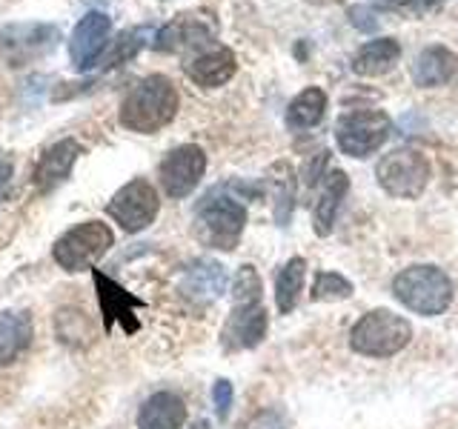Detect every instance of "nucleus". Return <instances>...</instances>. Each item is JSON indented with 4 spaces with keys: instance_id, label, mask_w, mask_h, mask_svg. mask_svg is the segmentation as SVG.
<instances>
[{
    "instance_id": "1",
    "label": "nucleus",
    "mask_w": 458,
    "mask_h": 429,
    "mask_svg": "<svg viewBox=\"0 0 458 429\" xmlns=\"http://www.w3.org/2000/svg\"><path fill=\"white\" fill-rule=\"evenodd\" d=\"M175 114H178L175 86L164 75H149L123 97L118 118H121V126H126L129 132L155 135V132H161L166 123H172Z\"/></svg>"
},
{
    "instance_id": "28",
    "label": "nucleus",
    "mask_w": 458,
    "mask_h": 429,
    "mask_svg": "<svg viewBox=\"0 0 458 429\" xmlns=\"http://www.w3.org/2000/svg\"><path fill=\"white\" fill-rule=\"evenodd\" d=\"M233 383L229 381H215L212 386V404H215V412H218V418L226 421L229 418V409H233Z\"/></svg>"
},
{
    "instance_id": "5",
    "label": "nucleus",
    "mask_w": 458,
    "mask_h": 429,
    "mask_svg": "<svg viewBox=\"0 0 458 429\" xmlns=\"http://www.w3.org/2000/svg\"><path fill=\"white\" fill-rule=\"evenodd\" d=\"M114 243V235L106 223L100 221H83L75 229H69L55 240L52 257L55 264L66 272H83L92 269Z\"/></svg>"
},
{
    "instance_id": "24",
    "label": "nucleus",
    "mask_w": 458,
    "mask_h": 429,
    "mask_svg": "<svg viewBox=\"0 0 458 429\" xmlns=\"http://www.w3.org/2000/svg\"><path fill=\"white\" fill-rule=\"evenodd\" d=\"M324 112H327V95L318 86H310L286 109V123H290V129H312L324 121Z\"/></svg>"
},
{
    "instance_id": "2",
    "label": "nucleus",
    "mask_w": 458,
    "mask_h": 429,
    "mask_svg": "<svg viewBox=\"0 0 458 429\" xmlns=\"http://www.w3.org/2000/svg\"><path fill=\"white\" fill-rule=\"evenodd\" d=\"M393 295L404 309L436 318L453 304V281L433 264H412L393 278Z\"/></svg>"
},
{
    "instance_id": "14",
    "label": "nucleus",
    "mask_w": 458,
    "mask_h": 429,
    "mask_svg": "<svg viewBox=\"0 0 458 429\" xmlns=\"http://www.w3.org/2000/svg\"><path fill=\"white\" fill-rule=\"evenodd\" d=\"M78 155H81V143L72 140V138L57 140L52 149L43 152L38 166H35V175H32L38 192L57 189V186H61L69 178V172H72V166H75Z\"/></svg>"
},
{
    "instance_id": "10",
    "label": "nucleus",
    "mask_w": 458,
    "mask_h": 429,
    "mask_svg": "<svg viewBox=\"0 0 458 429\" xmlns=\"http://www.w3.org/2000/svg\"><path fill=\"white\" fill-rule=\"evenodd\" d=\"M267 329H269V318L261 300L258 304H235L221 329V343L226 352L255 349L267 338Z\"/></svg>"
},
{
    "instance_id": "26",
    "label": "nucleus",
    "mask_w": 458,
    "mask_h": 429,
    "mask_svg": "<svg viewBox=\"0 0 458 429\" xmlns=\"http://www.w3.org/2000/svg\"><path fill=\"white\" fill-rule=\"evenodd\" d=\"M310 295L312 300H344L352 295V283L341 272H318Z\"/></svg>"
},
{
    "instance_id": "32",
    "label": "nucleus",
    "mask_w": 458,
    "mask_h": 429,
    "mask_svg": "<svg viewBox=\"0 0 458 429\" xmlns=\"http://www.w3.org/2000/svg\"><path fill=\"white\" fill-rule=\"evenodd\" d=\"M195 429H209V424H207V421H200V424H198Z\"/></svg>"
},
{
    "instance_id": "17",
    "label": "nucleus",
    "mask_w": 458,
    "mask_h": 429,
    "mask_svg": "<svg viewBox=\"0 0 458 429\" xmlns=\"http://www.w3.org/2000/svg\"><path fill=\"white\" fill-rule=\"evenodd\" d=\"M347 189H350L347 172L333 169L324 175V186H321L318 200H315V209H312V226L321 238H327L329 232H333L338 209L344 204V198H347Z\"/></svg>"
},
{
    "instance_id": "16",
    "label": "nucleus",
    "mask_w": 458,
    "mask_h": 429,
    "mask_svg": "<svg viewBox=\"0 0 458 429\" xmlns=\"http://www.w3.org/2000/svg\"><path fill=\"white\" fill-rule=\"evenodd\" d=\"M190 80H195L198 86H204V89H215V86H224L229 78L235 75V55L233 49L226 46H212L207 52H200L198 57H192L190 63L183 66Z\"/></svg>"
},
{
    "instance_id": "6",
    "label": "nucleus",
    "mask_w": 458,
    "mask_h": 429,
    "mask_svg": "<svg viewBox=\"0 0 458 429\" xmlns=\"http://www.w3.org/2000/svg\"><path fill=\"white\" fill-rule=\"evenodd\" d=\"M376 178H378L381 189L386 195L412 200L427 189L429 161H427V155H421L419 149L401 147V149H393L381 157L378 166H376Z\"/></svg>"
},
{
    "instance_id": "27",
    "label": "nucleus",
    "mask_w": 458,
    "mask_h": 429,
    "mask_svg": "<svg viewBox=\"0 0 458 429\" xmlns=\"http://www.w3.org/2000/svg\"><path fill=\"white\" fill-rule=\"evenodd\" d=\"M261 292H264V286H261V278H258L255 266H250V264L241 266L235 281H233V300L235 304H258V300H261Z\"/></svg>"
},
{
    "instance_id": "18",
    "label": "nucleus",
    "mask_w": 458,
    "mask_h": 429,
    "mask_svg": "<svg viewBox=\"0 0 458 429\" xmlns=\"http://www.w3.org/2000/svg\"><path fill=\"white\" fill-rule=\"evenodd\" d=\"M186 404L175 392H155L138 409V429H183Z\"/></svg>"
},
{
    "instance_id": "23",
    "label": "nucleus",
    "mask_w": 458,
    "mask_h": 429,
    "mask_svg": "<svg viewBox=\"0 0 458 429\" xmlns=\"http://www.w3.org/2000/svg\"><path fill=\"white\" fill-rule=\"evenodd\" d=\"M304 278H307V261L304 257H290L276 278V304L281 315H290L298 307L301 290H304Z\"/></svg>"
},
{
    "instance_id": "15",
    "label": "nucleus",
    "mask_w": 458,
    "mask_h": 429,
    "mask_svg": "<svg viewBox=\"0 0 458 429\" xmlns=\"http://www.w3.org/2000/svg\"><path fill=\"white\" fill-rule=\"evenodd\" d=\"M215 26L207 23L204 18H195V14H178L169 26H164L155 38V49L157 52H183L200 46V43L212 40Z\"/></svg>"
},
{
    "instance_id": "3",
    "label": "nucleus",
    "mask_w": 458,
    "mask_h": 429,
    "mask_svg": "<svg viewBox=\"0 0 458 429\" xmlns=\"http://www.w3.org/2000/svg\"><path fill=\"white\" fill-rule=\"evenodd\" d=\"M412 341V324L393 309H369L350 329V349L364 358H393Z\"/></svg>"
},
{
    "instance_id": "21",
    "label": "nucleus",
    "mask_w": 458,
    "mask_h": 429,
    "mask_svg": "<svg viewBox=\"0 0 458 429\" xmlns=\"http://www.w3.org/2000/svg\"><path fill=\"white\" fill-rule=\"evenodd\" d=\"M398 57H401V46L395 38L369 40L355 52L352 72L355 75H364V78H378V75H386V72L398 63Z\"/></svg>"
},
{
    "instance_id": "30",
    "label": "nucleus",
    "mask_w": 458,
    "mask_h": 429,
    "mask_svg": "<svg viewBox=\"0 0 458 429\" xmlns=\"http://www.w3.org/2000/svg\"><path fill=\"white\" fill-rule=\"evenodd\" d=\"M247 429H290V424H286V418L278 409H264L247 424Z\"/></svg>"
},
{
    "instance_id": "8",
    "label": "nucleus",
    "mask_w": 458,
    "mask_h": 429,
    "mask_svg": "<svg viewBox=\"0 0 458 429\" xmlns=\"http://www.w3.org/2000/svg\"><path fill=\"white\" fill-rule=\"evenodd\" d=\"M157 209H161L157 192L143 178L129 181L123 189L114 192V198L106 206L109 218L118 221L123 232H140V229H147L157 218Z\"/></svg>"
},
{
    "instance_id": "25",
    "label": "nucleus",
    "mask_w": 458,
    "mask_h": 429,
    "mask_svg": "<svg viewBox=\"0 0 458 429\" xmlns=\"http://www.w3.org/2000/svg\"><path fill=\"white\" fill-rule=\"evenodd\" d=\"M272 183H276V218L281 226H286L293 214V200H295V172L290 164H276L272 166Z\"/></svg>"
},
{
    "instance_id": "9",
    "label": "nucleus",
    "mask_w": 458,
    "mask_h": 429,
    "mask_svg": "<svg viewBox=\"0 0 458 429\" xmlns=\"http://www.w3.org/2000/svg\"><path fill=\"white\" fill-rule=\"evenodd\" d=\"M207 172V155L195 143H183V147L172 149L161 161V186L169 198H186L200 183Z\"/></svg>"
},
{
    "instance_id": "7",
    "label": "nucleus",
    "mask_w": 458,
    "mask_h": 429,
    "mask_svg": "<svg viewBox=\"0 0 458 429\" xmlns=\"http://www.w3.org/2000/svg\"><path fill=\"white\" fill-rule=\"evenodd\" d=\"M390 118L381 109H352L344 112L335 123L338 149L350 157H369L376 155L386 138H390Z\"/></svg>"
},
{
    "instance_id": "19",
    "label": "nucleus",
    "mask_w": 458,
    "mask_h": 429,
    "mask_svg": "<svg viewBox=\"0 0 458 429\" xmlns=\"http://www.w3.org/2000/svg\"><path fill=\"white\" fill-rule=\"evenodd\" d=\"M32 347V315L0 312V366L14 364Z\"/></svg>"
},
{
    "instance_id": "22",
    "label": "nucleus",
    "mask_w": 458,
    "mask_h": 429,
    "mask_svg": "<svg viewBox=\"0 0 458 429\" xmlns=\"http://www.w3.org/2000/svg\"><path fill=\"white\" fill-rule=\"evenodd\" d=\"M455 72V55L444 46H427L419 52L412 63V80L421 86V89H429V86H441L453 78Z\"/></svg>"
},
{
    "instance_id": "29",
    "label": "nucleus",
    "mask_w": 458,
    "mask_h": 429,
    "mask_svg": "<svg viewBox=\"0 0 458 429\" xmlns=\"http://www.w3.org/2000/svg\"><path fill=\"white\" fill-rule=\"evenodd\" d=\"M138 38H143L140 29H135V32H126V35L121 38L118 46H114V49L109 52V63H118V61H126V57H132V55L138 52V46H140V40H138Z\"/></svg>"
},
{
    "instance_id": "13",
    "label": "nucleus",
    "mask_w": 458,
    "mask_h": 429,
    "mask_svg": "<svg viewBox=\"0 0 458 429\" xmlns=\"http://www.w3.org/2000/svg\"><path fill=\"white\" fill-rule=\"evenodd\" d=\"M55 43H57V29L43 23L12 26L0 35V46H4V55H9L12 66H23L32 57L55 49Z\"/></svg>"
},
{
    "instance_id": "12",
    "label": "nucleus",
    "mask_w": 458,
    "mask_h": 429,
    "mask_svg": "<svg viewBox=\"0 0 458 429\" xmlns=\"http://www.w3.org/2000/svg\"><path fill=\"white\" fill-rule=\"evenodd\" d=\"M109 32H112V21L104 12H89L86 18H81V23L72 32V66L86 72L98 63V57L106 52L109 46Z\"/></svg>"
},
{
    "instance_id": "31",
    "label": "nucleus",
    "mask_w": 458,
    "mask_h": 429,
    "mask_svg": "<svg viewBox=\"0 0 458 429\" xmlns=\"http://www.w3.org/2000/svg\"><path fill=\"white\" fill-rule=\"evenodd\" d=\"M9 181H12V161H0V198L6 195Z\"/></svg>"
},
{
    "instance_id": "4",
    "label": "nucleus",
    "mask_w": 458,
    "mask_h": 429,
    "mask_svg": "<svg viewBox=\"0 0 458 429\" xmlns=\"http://www.w3.org/2000/svg\"><path fill=\"white\" fill-rule=\"evenodd\" d=\"M247 226V209L229 195H207L195 212V232L212 249H235Z\"/></svg>"
},
{
    "instance_id": "33",
    "label": "nucleus",
    "mask_w": 458,
    "mask_h": 429,
    "mask_svg": "<svg viewBox=\"0 0 458 429\" xmlns=\"http://www.w3.org/2000/svg\"><path fill=\"white\" fill-rule=\"evenodd\" d=\"M424 4H427V6H429V4H436V0H424Z\"/></svg>"
},
{
    "instance_id": "11",
    "label": "nucleus",
    "mask_w": 458,
    "mask_h": 429,
    "mask_svg": "<svg viewBox=\"0 0 458 429\" xmlns=\"http://www.w3.org/2000/svg\"><path fill=\"white\" fill-rule=\"evenodd\" d=\"M92 278H95V290H98V307H100V315H104V329L109 332L114 321H121L123 332L132 335L138 329V321L132 315H135V309H143V300L135 298L129 290H123L121 283H114L100 269H92Z\"/></svg>"
},
{
    "instance_id": "20",
    "label": "nucleus",
    "mask_w": 458,
    "mask_h": 429,
    "mask_svg": "<svg viewBox=\"0 0 458 429\" xmlns=\"http://www.w3.org/2000/svg\"><path fill=\"white\" fill-rule=\"evenodd\" d=\"M226 290V272L218 261L200 257L183 272V292L195 300H215Z\"/></svg>"
}]
</instances>
